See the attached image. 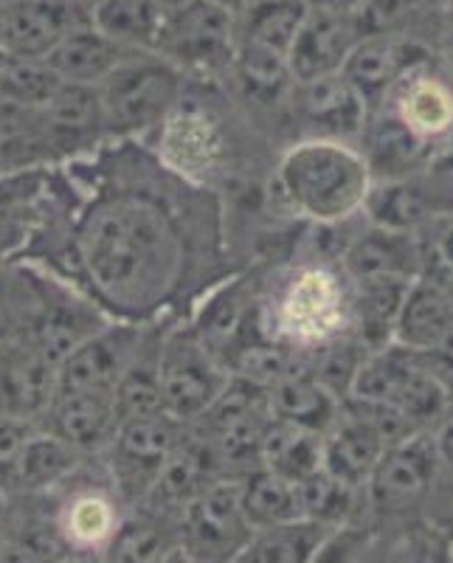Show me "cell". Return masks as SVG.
<instances>
[{"label": "cell", "instance_id": "obj_1", "mask_svg": "<svg viewBox=\"0 0 453 563\" xmlns=\"http://www.w3.org/2000/svg\"><path fill=\"white\" fill-rule=\"evenodd\" d=\"M77 203L57 276L119 321L186 319L248 268L223 195L169 169L144 141H108L65 164Z\"/></svg>", "mask_w": 453, "mask_h": 563}, {"label": "cell", "instance_id": "obj_2", "mask_svg": "<svg viewBox=\"0 0 453 563\" xmlns=\"http://www.w3.org/2000/svg\"><path fill=\"white\" fill-rule=\"evenodd\" d=\"M375 184L357 144L296 139L279 150L268 180L270 203L299 223H344L364 214Z\"/></svg>", "mask_w": 453, "mask_h": 563}, {"label": "cell", "instance_id": "obj_3", "mask_svg": "<svg viewBox=\"0 0 453 563\" xmlns=\"http://www.w3.org/2000/svg\"><path fill=\"white\" fill-rule=\"evenodd\" d=\"M265 339L299 355L355 335L352 282L332 263L294 256L274 265L259 305Z\"/></svg>", "mask_w": 453, "mask_h": 563}, {"label": "cell", "instance_id": "obj_4", "mask_svg": "<svg viewBox=\"0 0 453 563\" xmlns=\"http://www.w3.org/2000/svg\"><path fill=\"white\" fill-rule=\"evenodd\" d=\"M189 77L158 52H133L99 88L110 141L147 144L178 108Z\"/></svg>", "mask_w": 453, "mask_h": 563}, {"label": "cell", "instance_id": "obj_5", "mask_svg": "<svg viewBox=\"0 0 453 563\" xmlns=\"http://www.w3.org/2000/svg\"><path fill=\"white\" fill-rule=\"evenodd\" d=\"M442 482H448V476L431 429L395 442L366 485L369 521L380 530V525H406L422 516L440 496Z\"/></svg>", "mask_w": 453, "mask_h": 563}, {"label": "cell", "instance_id": "obj_6", "mask_svg": "<svg viewBox=\"0 0 453 563\" xmlns=\"http://www.w3.org/2000/svg\"><path fill=\"white\" fill-rule=\"evenodd\" d=\"M158 372L164 411L186 426L203 420L234 378L218 352L189 324V319L166 324Z\"/></svg>", "mask_w": 453, "mask_h": 563}, {"label": "cell", "instance_id": "obj_7", "mask_svg": "<svg viewBox=\"0 0 453 563\" xmlns=\"http://www.w3.org/2000/svg\"><path fill=\"white\" fill-rule=\"evenodd\" d=\"M350 397L395 406L422 431L434 429V422L453 404L451 391L437 378L426 352L409 350L402 344L369 352L357 372Z\"/></svg>", "mask_w": 453, "mask_h": 563}, {"label": "cell", "instance_id": "obj_8", "mask_svg": "<svg viewBox=\"0 0 453 563\" xmlns=\"http://www.w3.org/2000/svg\"><path fill=\"white\" fill-rule=\"evenodd\" d=\"M54 530L68 552H97L102 555L110 538L130 510L115 493L102 460H85L77 474L45 493Z\"/></svg>", "mask_w": 453, "mask_h": 563}, {"label": "cell", "instance_id": "obj_9", "mask_svg": "<svg viewBox=\"0 0 453 563\" xmlns=\"http://www.w3.org/2000/svg\"><path fill=\"white\" fill-rule=\"evenodd\" d=\"M158 54L189 79L225 85L236 57V18L214 0H173Z\"/></svg>", "mask_w": 453, "mask_h": 563}, {"label": "cell", "instance_id": "obj_10", "mask_svg": "<svg viewBox=\"0 0 453 563\" xmlns=\"http://www.w3.org/2000/svg\"><path fill=\"white\" fill-rule=\"evenodd\" d=\"M274 409L265 386L248 378H231L229 389L203 420L192 422L211 442L229 479H243L262 465V442L274 426Z\"/></svg>", "mask_w": 453, "mask_h": 563}, {"label": "cell", "instance_id": "obj_11", "mask_svg": "<svg viewBox=\"0 0 453 563\" xmlns=\"http://www.w3.org/2000/svg\"><path fill=\"white\" fill-rule=\"evenodd\" d=\"M184 431L186 422L175 420L166 411L122 422L113 445L99 460L104 462V471L124 505L135 507L150 499L166 462L184 440Z\"/></svg>", "mask_w": 453, "mask_h": 563}, {"label": "cell", "instance_id": "obj_12", "mask_svg": "<svg viewBox=\"0 0 453 563\" xmlns=\"http://www.w3.org/2000/svg\"><path fill=\"white\" fill-rule=\"evenodd\" d=\"M180 550L198 563H234L254 538L240 499V479H220L178 512Z\"/></svg>", "mask_w": 453, "mask_h": 563}, {"label": "cell", "instance_id": "obj_13", "mask_svg": "<svg viewBox=\"0 0 453 563\" xmlns=\"http://www.w3.org/2000/svg\"><path fill=\"white\" fill-rule=\"evenodd\" d=\"M296 139H335L357 144L369 124L372 108L364 93L341 74L296 85L290 99Z\"/></svg>", "mask_w": 453, "mask_h": 563}, {"label": "cell", "instance_id": "obj_14", "mask_svg": "<svg viewBox=\"0 0 453 563\" xmlns=\"http://www.w3.org/2000/svg\"><path fill=\"white\" fill-rule=\"evenodd\" d=\"M437 59L434 48L415 34L375 32L361 37L344 65V77L355 85L369 108L384 104L391 90L409 77L411 70Z\"/></svg>", "mask_w": 453, "mask_h": 563}, {"label": "cell", "instance_id": "obj_15", "mask_svg": "<svg viewBox=\"0 0 453 563\" xmlns=\"http://www.w3.org/2000/svg\"><path fill=\"white\" fill-rule=\"evenodd\" d=\"M147 324L113 319L97 335L70 352L59 364L57 391H104L115 395V386L124 378L130 361L139 352Z\"/></svg>", "mask_w": 453, "mask_h": 563}, {"label": "cell", "instance_id": "obj_16", "mask_svg": "<svg viewBox=\"0 0 453 563\" xmlns=\"http://www.w3.org/2000/svg\"><path fill=\"white\" fill-rule=\"evenodd\" d=\"M88 26L90 0H26L0 18V48L12 57L45 59L68 34Z\"/></svg>", "mask_w": 453, "mask_h": 563}, {"label": "cell", "instance_id": "obj_17", "mask_svg": "<svg viewBox=\"0 0 453 563\" xmlns=\"http://www.w3.org/2000/svg\"><path fill=\"white\" fill-rule=\"evenodd\" d=\"M428 147H442L453 139V79L440 57L420 65L402 79L384 104Z\"/></svg>", "mask_w": 453, "mask_h": 563}, {"label": "cell", "instance_id": "obj_18", "mask_svg": "<svg viewBox=\"0 0 453 563\" xmlns=\"http://www.w3.org/2000/svg\"><path fill=\"white\" fill-rule=\"evenodd\" d=\"M40 426L68 442L85 460H99L122 429V415L115 406V395L57 391Z\"/></svg>", "mask_w": 453, "mask_h": 563}, {"label": "cell", "instance_id": "obj_19", "mask_svg": "<svg viewBox=\"0 0 453 563\" xmlns=\"http://www.w3.org/2000/svg\"><path fill=\"white\" fill-rule=\"evenodd\" d=\"M59 366L26 339L0 341V415L40 422L57 395Z\"/></svg>", "mask_w": 453, "mask_h": 563}, {"label": "cell", "instance_id": "obj_20", "mask_svg": "<svg viewBox=\"0 0 453 563\" xmlns=\"http://www.w3.org/2000/svg\"><path fill=\"white\" fill-rule=\"evenodd\" d=\"M43 113L52 128L59 167L70 161L88 158L110 141L97 85L63 82Z\"/></svg>", "mask_w": 453, "mask_h": 563}, {"label": "cell", "instance_id": "obj_21", "mask_svg": "<svg viewBox=\"0 0 453 563\" xmlns=\"http://www.w3.org/2000/svg\"><path fill=\"white\" fill-rule=\"evenodd\" d=\"M364 32L357 26V20L350 14H332L310 9L305 29L296 40L294 52H290V77L296 85L316 82V79L341 74L361 43Z\"/></svg>", "mask_w": 453, "mask_h": 563}, {"label": "cell", "instance_id": "obj_22", "mask_svg": "<svg viewBox=\"0 0 453 563\" xmlns=\"http://www.w3.org/2000/svg\"><path fill=\"white\" fill-rule=\"evenodd\" d=\"M386 449H389L386 437L366 417L344 404L339 420L324 434V471L344 485L366 493Z\"/></svg>", "mask_w": 453, "mask_h": 563}, {"label": "cell", "instance_id": "obj_23", "mask_svg": "<svg viewBox=\"0 0 453 563\" xmlns=\"http://www.w3.org/2000/svg\"><path fill=\"white\" fill-rule=\"evenodd\" d=\"M339 268L350 282L366 279H417L420 276V245L417 234L380 229L369 220L357 231Z\"/></svg>", "mask_w": 453, "mask_h": 563}, {"label": "cell", "instance_id": "obj_24", "mask_svg": "<svg viewBox=\"0 0 453 563\" xmlns=\"http://www.w3.org/2000/svg\"><path fill=\"white\" fill-rule=\"evenodd\" d=\"M48 175L52 169L0 178V268L20 263L32 249L48 198Z\"/></svg>", "mask_w": 453, "mask_h": 563}, {"label": "cell", "instance_id": "obj_25", "mask_svg": "<svg viewBox=\"0 0 453 563\" xmlns=\"http://www.w3.org/2000/svg\"><path fill=\"white\" fill-rule=\"evenodd\" d=\"M54 167H59V155L43 108L0 99V178Z\"/></svg>", "mask_w": 453, "mask_h": 563}, {"label": "cell", "instance_id": "obj_26", "mask_svg": "<svg viewBox=\"0 0 453 563\" xmlns=\"http://www.w3.org/2000/svg\"><path fill=\"white\" fill-rule=\"evenodd\" d=\"M375 180L411 178L431 158L434 147L417 139L391 110L375 108L364 135L357 141Z\"/></svg>", "mask_w": 453, "mask_h": 563}, {"label": "cell", "instance_id": "obj_27", "mask_svg": "<svg viewBox=\"0 0 453 563\" xmlns=\"http://www.w3.org/2000/svg\"><path fill=\"white\" fill-rule=\"evenodd\" d=\"M310 18L307 0H251L236 14V48L288 59Z\"/></svg>", "mask_w": 453, "mask_h": 563}, {"label": "cell", "instance_id": "obj_28", "mask_svg": "<svg viewBox=\"0 0 453 563\" xmlns=\"http://www.w3.org/2000/svg\"><path fill=\"white\" fill-rule=\"evenodd\" d=\"M180 547L178 512L155 505H135L104 547L102 563H161Z\"/></svg>", "mask_w": 453, "mask_h": 563}, {"label": "cell", "instance_id": "obj_29", "mask_svg": "<svg viewBox=\"0 0 453 563\" xmlns=\"http://www.w3.org/2000/svg\"><path fill=\"white\" fill-rule=\"evenodd\" d=\"M93 29L124 52H158L173 0H90Z\"/></svg>", "mask_w": 453, "mask_h": 563}, {"label": "cell", "instance_id": "obj_30", "mask_svg": "<svg viewBox=\"0 0 453 563\" xmlns=\"http://www.w3.org/2000/svg\"><path fill=\"white\" fill-rule=\"evenodd\" d=\"M415 279H366L352 282L355 339L369 352L395 344L397 319Z\"/></svg>", "mask_w": 453, "mask_h": 563}, {"label": "cell", "instance_id": "obj_31", "mask_svg": "<svg viewBox=\"0 0 453 563\" xmlns=\"http://www.w3.org/2000/svg\"><path fill=\"white\" fill-rule=\"evenodd\" d=\"M453 327V296L434 282L417 276L411 282L400 319H397L395 344L417 352H431Z\"/></svg>", "mask_w": 453, "mask_h": 563}, {"label": "cell", "instance_id": "obj_32", "mask_svg": "<svg viewBox=\"0 0 453 563\" xmlns=\"http://www.w3.org/2000/svg\"><path fill=\"white\" fill-rule=\"evenodd\" d=\"M268 395L276 420L305 426V429L321 431V434L330 431V426L339 420L341 409H344V400H339L321 380H316L307 364L270 386Z\"/></svg>", "mask_w": 453, "mask_h": 563}, {"label": "cell", "instance_id": "obj_33", "mask_svg": "<svg viewBox=\"0 0 453 563\" xmlns=\"http://www.w3.org/2000/svg\"><path fill=\"white\" fill-rule=\"evenodd\" d=\"M82 462V454H77L68 442L40 426L37 434L29 440L26 451L20 456L9 493H14V496H45L77 474Z\"/></svg>", "mask_w": 453, "mask_h": 563}, {"label": "cell", "instance_id": "obj_34", "mask_svg": "<svg viewBox=\"0 0 453 563\" xmlns=\"http://www.w3.org/2000/svg\"><path fill=\"white\" fill-rule=\"evenodd\" d=\"M128 54L122 45L104 37L99 29L88 26L68 34L63 43L54 48L45 63L59 77V82L70 85H102L110 77V70L122 63Z\"/></svg>", "mask_w": 453, "mask_h": 563}, {"label": "cell", "instance_id": "obj_35", "mask_svg": "<svg viewBox=\"0 0 453 563\" xmlns=\"http://www.w3.org/2000/svg\"><path fill=\"white\" fill-rule=\"evenodd\" d=\"M169 321H155L147 324L144 339H141L135 358L130 361L124 378L115 386V406L124 420H135V417H150L164 411V400H161V339Z\"/></svg>", "mask_w": 453, "mask_h": 563}, {"label": "cell", "instance_id": "obj_36", "mask_svg": "<svg viewBox=\"0 0 453 563\" xmlns=\"http://www.w3.org/2000/svg\"><path fill=\"white\" fill-rule=\"evenodd\" d=\"M262 465L299 485L324 471V434L294 422L274 420L262 442Z\"/></svg>", "mask_w": 453, "mask_h": 563}, {"label": "cell", "instance_id": "obj_37", "mask_svg": "<svg viewBox=\"0 0 453 563\" xmlns=\"http://www.w3.org/2000/svg\"><path fill=\"white\" fill-rule=\"evenodd\" d=\"M240 499L254 530L301 521L299 485L259 465L240 479Z\"/></svg>", "mask_w": 453, "mask_h": 563}, {"label": "cell", "instance_id": "obj_38", "mask_svg": "<svg viewBox=\"0 0 453 563\" xmlns=\"http://www.w3.org/2000/svg\"><path fill=\"white\" fill-rule=\"evenodd\" d=\"M332 530L335 527L307 519L265 527V530L254 532L243 555L234 563H310Z\"/></svg>", "mask_w": 453, "mask_h": 563}, {"label": "cell", "instance_id": "obj_39", "mask_svg": "<svg viewBox=\"0 0 453 563\" xmlns=\"http://www.w3.org/2000/svg\"><path fill=\"white\" fill-rule=\"evenodd\" d=\"M364 218L372 225L402 234H417L434 214L428 211L426 200L420 198L411 178L400 180H375L369 189V198L364 203Z\"/></svg>", "mask_w": 453, "mask_h": 563}, {"label": "cell", "instance_id": "obj_40", "mask_svg": "<svg viewBox=\"0 0 453 563\" xmlns=\"http://www.w3.org/2000/svg\"><path fill=\"white\" fill-rule=\"evenodd\" d=\"M59 77L45 59H26L7 54L0 70V99L23 108H45L59 88Z\"/></svg>", "mask_w": 453, "mask_h": 563}, {"label": "cell", "instance_id": "obj_41", "mask_svg": "<svg viewBox=\"0 0 453 563\" xmlns=\"http://www.w3.org/2000/svg\"><path fill=\"white\" fill-rule=\"evenodd\" d=\"M420 245V276L445 288L453 296V218L428 220L417 231Z\"/></svg>", "mask_w": 453, "mask_h": 563}, {"label": "cell", "instance_id": "obj_42", "mask_svg": "<svg viewBox=\"0 0 453 563\" xmlns=\"http://www.w3.org/2000/svg\"><path fill=\"white\" fill-rule=\"evenodd\" d=\"M411 180L434 218H453V139L437 147Z\"/></svg>", "mask_w": 453, "mask_h": 563}, {"label": "cell", "instance_id": "obj_43", "mask_svg": "<svg viewBox=\"0 0 453 563\" xmlns=\"http://www.w3.org/2000/svg\"><path fill=\"white\" fill-rule=\"evenodd\" d=\"M380 541V530L372 521H350L324 538L310 563H366Z\"/></svg>", "mask_w": 453, "mask_h": 563}, {"label": "cell", "instance_id": "obj_44", "mask_svg": "<svg viewBox=\"0 0 453 563\" xmlns=\"http://www.w3.org/2000/svg\"><path fill=\"white\" fill-rule=\"evenodd\" d=\"M40 422L26 420V417L0 415V487L9 490L12 476L18 471V462L26 451L29 440L37 434Z\"/></svg>", "mask_w": 453, "mask_h": 563}, {"label": "cell", "instance_id": "obj_45", "mask_svg": "<svg viewBox=\"0 0 453 563\" xmlns=\"http://www.w3.org/2000/svg\"><path fill=\"white\" fill-rule=\"evenodd\" d=\"M431 434H434L437 454H440L442 467H445V476L453 479V404L448 406L445 415L434 422Z\"/></svg>", "mask_w": 453, "mask_h": 563}, {"label": "cell", "instance_id": "obj_46", "mask_svg": "<svg viewBox=\"0 0 453 563\" xmlns=\"http://www.w3.org/2000/svg\"><path fill=\"white\" fill-rule=\"evenodd\" d=\"M14 530H18V496L0 487V558L12 544Z\"/></svg>", "mask_w": 453, "mask_h": 563}, {"label": "cell", "instance_id": "obj_47", "mask_svg": "<svg viewBox=\"0 0 453 563\" xmlns=\"http://www.w3.org/2000/svg\"><path fill=\"white\" fill-rule=\"evenodd\" d=\"M366 3H369V0H307V7L310 9L332 14H350V18H357Z\"/></svg>", "mask_w": 453, "mask_h": 563}, {"label": "cell", "instance_id": "obj_48", "mask_svg": "<svg viewBox=\"0 0 453 563\" xmlns=\"http://www.w3.org/2000/svg\"><path fill=\"white\" fill-rule=\"evenodd\" d=\"M377 544H380V541H377ZM366 563H411V561L406 555H400V552H380L375 547V552H372V558Z\"/></svg>", "mask_w": 453, "mask_h": 563}, {"label": "cell", "instance_id": "obj_49", "mask_svg": "<svg viewBox=\"0 0 453 563\" xmlns=\"http://www.w3.org/2000/svg\"><path fill=\"white\" fill-rule=\"evenodd\" d=\"M161 563H198V561H192V558L186 555V552L180 550V547H178V550L169 552V555H166L164 561H161Z\"/></svg>", "mask_w": 453, "mask_h": 563}, {"label": "cell", "instance_id": "obj_50", "mask_svg": "<svg viewBox=\"0 0 453 563\" xmlns=\"http://www.w3.org/2000/svg\"><path fill=\"white\" fill-rule=\"evenodd\" d=\"M20 3H26V0H0V12H7V9L20 7Z\"/></svg>", "mask_w": 453, "mask_h": 563}, {"label": "cell", "instance_id": "obj_51", "mask_svg": "<svg viewBox=\"0 0 453 563\" xmlns=\"http://www.w3.org/2000/svg\"><path fill=\"white\" fill-rule=\"evenodd\" d=\"M445 65H448V74H451V79H453V57H445Z\"/></svg>", "mask_w": 453, "mask_h": 563}, {"label": "cell", "instance_id": "obj_52", "mask_svg": "<svg viewBox=\"0 0 453 563\" xmlns=\"http://www.w3.org/2000/svg\"><path fill=\"white\" fill-rule=\"evenodd\" d=\"M3 63H7V52L0 48V70H3Z\"/></svg>", "mask_w": 453, "mask_h": 563}, {"label": "cell", "instance_id": "obj_53", "mask_svg": "<svg viewBox=\"0 0 453 563\" xmlns=\"http://www.w3.org/2000/svg\"><path fill=\"white\" fill-rule=\"evenodd\" d=\"M0 18H3V12H0Z\"/></svg>", "mask_w": 453, "mask_h": 563}]
</instances>
